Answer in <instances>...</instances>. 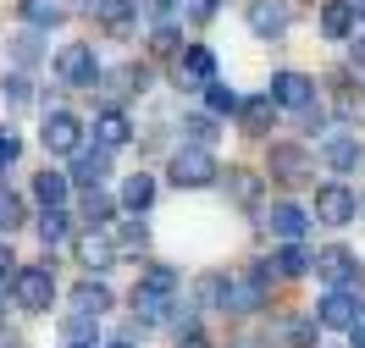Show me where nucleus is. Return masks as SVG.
I'll use <instances>...</instances> for the list:
<instances>
[{"mask_svg":"<svg viewBox=\"0 0 365 348\" xmlns=\"http://www.w3.org/2000/svg\"><path fill=\"white\" fill-rule=\"evenodd\" d=\"M56 78L67 83V89H94V78H100V61H94V45L83 39H72V45L56 50Z\"/></svg>","mask_w":365,"mask_h":348,"instance_id":"f257e3e1","label":"nucleus"},{"mask_svg":"<svg viewBox=\"0 0 365 348\" xmlns=\"http://www.w3.org/2000/svg\"><path fill=\"white\" fill-rule=\"evenodd\" d=\"M310 271H316L327 288H343V293H354V288H360V260H354V249H343V243L321 249V255L310 260Z\"/></svg>","mask_w":365,"mask_h":348,"instance_id":"f03ea898","label":"nucleus"},{"mask_svg":"<svg viewBox=\"0 0 365 348\" xmlns=\"http://www.w3.org/2000/svg\"><path fill=\"white\" fill-rule=\"evenodd\" d=\"M216 172H222V166H216L210 149L182 144L178 155H172V183H178V188H210V183H216Z\"/></svg>","mask_w":365,"mask_h":348,"instance_id":"7ed1b4c3","label":"nucleus"},{"mask_svg":"<svg viewBox=\"0 0 365 348\" xmlns=\"http://www.w3.org/2000/svg\"><path fill=\"white\" fill-rule=\"evenodd\" d=\"M11 293L23 310H50L56 304V277H50V265H23V271H11Z\"/></svg>","mask_w":365,"mask_h":348,"instance_id":"20e7f679","label":"nucleus"},{"mask_svg":"<svg viewBox=\"0 0 365 348\" xmlns=\"http://www.w3.org/2000/svg\"><path fill=\"white\" fill-rule=\"evenodd\" d=\"M266 172H272L277 183H310V172H316V161H310V149H299V144H272V155H266Z\"/></svg>","mask_w":365,"mask_h":348,"instance_id":"39448f33","label":"nucleus"},{"mask_svg":"<svg viewBox=\"0 0 365 348\" xmlns=\"http://www.w3.org/2000/svg\"><path fill=\"white\" fill-rule=\"evenodd\" d=\"M266 282H272V271L266 265H255L250 277H227V293H222V310H232V315H250V310H260L266 304Z\"/></svg>","mask_w":365,"mask_h":348,"instance_id":"423d86ee","label":"nucleus"},{"mask_svg":"<svg viewBox=\"0 0 365 348\" xmlns=\"http://www.w3.org/2000/svg\"><path fill=\"white\" fill-rule=\"evenodd\" d=\"M39 139H45L50 155H78V149H83V122L72 111H50L45 127H39Z\"/></svg>","mask_w":365,"mask_h":348,"instance_id":"0eeeda50","label":"nucleus"},{"mask_svg":"<svg viewBox=\"0 0 365 348\" xmlns=\"http://www.w3.org/2000/svg\"><path fill=\"white\" fill-rule=\"evenodd\" d=\"M360 216V199H354V188L349 183H327L316 188V221H327V227H343V221H354Z\"/></svg>","mask_w":365,"mask_h":348,"instance_id":"6e6552de","label":"nucleus"},{"mask_svg":"<svg viewBox=\"0 0 365 348\" xmlns=\"http://www.w3.org/2000/svg\"><path fill=\"white\" fill-rule=\"evenodd\" d=\"M266 100H272V105H288V111H304V105L316 100V83H310L304 72H277Z\"/></svg>","mask_w":365,"mask_h":348,"instance_id":"1a4fd4ad","label":"nucleus"},{"mask_svg":"<svg viewBox=\"0 0 365 348\" xmlns=\"http://www.w3.org/2000/svg\"><path fill=\"white\" fill-rule=\"evenodd\" d=\"M210 78H216V56L205 45H182L178 50V83L182 89H205Z\"/></svg>","mask_w":365,"mask_h":348,"instance_id":"9d476101","label":"nucleus"},{"mask_svg":"<svg viewBox=\"0 0 365 348\" xmlns=\"http://www.w3.org/2000/svg\"><path fill=\"white\" fill-rule=\"evenodd\" d=\"M94 83H100V94L111 100V111H122V100H128V94H138L144 83H150V72H144V67H111V72H100Z\"/></svg>","mask_w":365,"mask_h":348,"instance_id":"9b49d317","label":"nucleus"},{"mask_svg":"<svg viewBox=\"0 0 365 348\" xmlns=\"http://www.w3.org/2000/svg\"><path fill=\"white\" fill-rule=\"evenodd\" d=\"M288 23H294V11H288L282 0H250V33H260V39H282Z\"/></svg>","mask_w":365,"mask_h":348,"instance_id":"f8f14e48","label":"nucleus"},{"mask_svg":"<svg viewBox=\"0 0 365 348\" xmlns=\"http://www.w3.org/2000/svg\"><path fill=\"white\" fill-rule=\"evenodd\" d=\"M360 321V310H354V293H343V288H327V299H321V310H316V326H349Z\"/></svg>","mask_w":365,"mask_h":348,"instance_id":"ddd939ff","label":"nucleus"},{"mask_svg":"<svg viewBox=\"0 0 365 348\" xmlns=\"http://www.w3.org/2000/svg\"><path fill=\"white\" fill-rule=\"evenodd\" d=\"M360 139H354V133H327V144H321V161L332 166V172H354V166H360Z\"/></svg>","mask_w":365,"mask_h":348,"instance_id":"4468645a","label":"nucleus"},{"mask_svg":"<svg viewBox=\"0 0 365 348\" xmlns=\"http://www.w3.org/2000/svg\"><path fill=\"white\" fill-rule=\"evenodd\" d=\"M266 227H272V238H282V243H299V238L310 232V216H304L299 205H272Z\"/></svg>","mask_w":365,"mask_h":348,"instance_id":"2eb2a0df","label":"nucleus"},{"mask_svg":"<svg viewBox=\"0 0 365 348\" xmlns=\"http://www.w3.org/2000/svg\"><path fill=\"white\" fill-rule=\"evenodd\" d=\"M106 172H111V149H89V144H83V149L72 155V177H78L83 188H100Z\"/></svg>","mask_w":365,"mask_h":348,"instance_id":"dca6fc26","label":"nucleus"},{"mask_svg":"<svg viewBox=\"0 0 365 348\" xmlns=\"http://www.w3.org/2000/svg\"><path fill=\"white\" fill-rule=\"evenodd\" d=\"M94 17L122 39V33H133V23H138V0H94Z\"/></svg>","mask_w":365,"mask_h":348,"instance_id":"f3484780","label":"nucleus"},{"mask_svg":"<svg viewBox=\"0 0 365 348\" xmlns=\"http://www.w3.org/2000/svg\"><path fill=\"white\" fill-rule=\"evenodd\" d=\"M227 194L238 199V205H260V194H266V177L260 172H250V166H227Z\"/></svg>","mask_w":365,"mask_h":348,"instance_id":"a211bd4d","label":"nucleus"},{"mask_svg":"<svg viewBox=\"0 0 365 348\" xmlns=\"http://www.w3.org/2000/svg\"><path fill=\"white\" fill-rule=\"evenodd\" d=\"M111 304L116 299H111V288H106V282H78V288H72V310H78V315H94V321H100Z\"/></svg>","mask_w":365,"mask_h":348,"instance_id":"6ab92c4d","label":"nucleus"},{"mask_svg":"<svg viewBox=\"0 0 365 348\" xmlns=\"http://www.w3.org/2000/svg\"><path fill=\"white\" fill-rule=\"evenodd\" d=\"M238 127H244V133H255V139H260V133H266V127H272V116H277V105L272 100H266V94H255V100H238Z\"/></svg>","mask_w":365,"mask_h":348,"instance_id":"aec40b11","label":"nucleus"},{"mask_svg":"<svg viewBox=\"0 0 365 348\" xmlns=\"http://www.w3.org/2000/svg\"><path fill=\"white\" fill-rule=\"evenodd\" d=\"M94 139H100V149H122V144L133 139V127H128V116H122V111L106 105V111L94 116Z\"/></svg>","mask_w":365,"mask_h":348,"instance_id":"412c9836","label":"nucleus"},{"mask_svg":"<svg viewBox=\"0 0 365 348\" xmlns=\"http://www.w3.org/2000/svg\"><path fill=\"white\" fill-rule=\"evenodd\" d=\"M310 260H316V255H310L304 243H282L266 271H272V277H304V271H310Z\"/></svg>","mask_w":365,"mask_h":348,"instance_id":"4be33fe9","label":"nucleus"},{"mask_svg":"<svg viewBox=\"0 0 365 348\" xmlns=\"http://www.w3.org/2000/svg\"><path fill=\"white\" fill-rule=\"evenodd\" d=\"M67 194H72V177H67V172H39V177H34V199H39L45 210H61Z\"/></svg>","mask_w":365,"mask_h":348,"instance_id":"5701e85b","label":"nucleus"},{"mask_svg":"<svg viewBox=\"0 0 365 348\" xmlns=\"http://www.w3.org/2000/svg\"><path fill=\"white\" fill-rule=\"evenodd\" d=\"M17 11H23L28 28H56V23H67V6H61V0H17Z\"/></svg>","mask_w":365,"mask_h":348,"instance_id":"b1692460","label":"nucleus"},{"mask_svg":"<svg viewBox=\"0 0 365 348\" xmlns=\"http://www.w3.org/2000/svg\"><path fill=\"white\" fill-rule=\"evenodd\" d=\"M321 33H327V39H354V17H349L343 0H327V6H321Z\"/></svg>","mask_w":365,"mask_h":348,"instance_id":"393cba45","label":"nucleus"},{"mask_svg":"<svg viewBox=\"0 0 365 348\" xmlns=\"http://www.w3.org/2000/svg\"><path fill=\"white\" fill-rule=\"evenodd\" d=\"M61 337H67V348H94L100 326H94V315H78V310H72L67 321H61Z\"/></svg>","mask_w":365,"mask_h":348,"instance_id":"a878e982","label":"nucleus"},{"mask_svg":"<svg viewBox=\"0 0 365 348\" xmlns=\"http://www.w3.org/2000/svg\"><path fill=\"white\" fill-rule=\"evenodd\" d=\"M78 260H83L89 271H106V265H116L111 238H78Z\"/></svg>","mask_w":365,"mask_h":348,"instance_id":"bb28decb","label":"nucleus"},{"mask_svg":"<svg viewBox=\"0 0 365 348\" xmlns=\"http://www.w3.org/2000/svg\"><path fill=\"white\" fill-rule=\"evenodd\" d=\"M150 199H155V177H150V172H133V177L122 183V205L128 210H150Z\"/></svg>","mask_w":365,"mask_h":348,"instance_id":"cd10ccee","label":"nucleus"},{"mask_svg":"<svg viewBox=\"0 0 365 348\" xmlns=\"http://www.w3.org/2000/svg\"><path fill=\"white\" fill-rule=\"evenodd\" d=\"M78 210H83V221H89V227H106V221L116 216V199L106 194V188H89V194H83V205H78Z\"/></svg>","mask_w":365,"mask_h":348,"instance_id":"c85d7f7f","label":"nucleus"},{"mask_svg":"<svg viewBox=\"0 0 365 348\" xmlns=\"http://www.w3.org/2000/svg\"><path fill=\"white\" fill-rule=\"evenodd\" d=\"M111 249H116V255H138V249H150V227H144V221H122L116 238H111Z\"/></svg>","mask_w":365,"mask_h":348,"instance_id":"c756f323","label":"nucleus"},{"mask_svg":"<svg viewBox=\"0 0 365 348\" xmlns=\"http://www.w3.org/2000/svg\"><path fill=\"white\" fill-rule=\"evenodd\" d=\"M216 133H222V127H216V116H188V122H182V139L194 144V149H210Z\"/></svg>","mask_w":365,"mask_h":348,"instance_id":"7c9ffc66","label":"nucleus"},{"mask_svg":"<svg viewBox=\"0 0 365 348\" xmlns=\"http://www.w3.org/2000/svg\"><path fill=\"white\" fill-rule=\"evenodd\" d=\"M205 105H210L205 116H232V111H238V94H232L222 78H210V83H205Z\"/></svg>","mask_w":365,"mask_h":348,"instance_id":"2f4dec72","label":"nucleus"},{"mask_svg":"<svg viewBox=\"0 0 365 348\" xmlns=\"http://www.w3.org/2000/svg\"><path fill=\"white\" fill-rule=\"evenodd\" d=\"M67 210H45V216H39V243H45V249H56V243H67Z\"/></svg>","mask_w":365,"mask_h":348,"instance_id":"473e14b6","label":"nucleus"},{"mask_svg":"<svg viewBox=\"0 0 365 348\" xmlns=\"http://www.w3.org/2000/svg\"><path fill=\"white\" fill-rule=\"evenodd\" d=\"M222 293H227V277H222V271H205V277L194 282V304H210V310H222Z\"/></svg>","mask_w":365,"mask_h":348,"instance_id":"72a5a7b5","label":"nucleus"},{"mask_svg":"<svg viewBox=\"0 0 365 348\" xmlns=\"http://www.w3.org/2000/svg\"><path fill=\"white\" fill-rule=\"evenodd\" d=\"M28 216H23V199L11 194V188H0V232H17Z\"/></svg>","mask_w":365,"mask_h":348,"instance_id":"f704fd0d","label":"nucleus"},{"mask_svg":"<svg viewBox=\"0 0 365 348\" xmlns=\"http://www.w3.org/2000/svg\"><path fill=\"white\" fill-rule=\"evenodd\" d=\"M138 288H150V293H172V288H178V271H172V265H150V271L138 277Z\"/></svg>","mask_w":365,"mask_h":348,"instance_id":"c9c22d12","label":"nucleus"},{"mask_svg":"<svg viewBox=\"0 0 365 348\" xmlns=\"http://www.w3.org/2000/svg\"><path fill=\"white\" fill-rule=\"evenodd\" d=\"M150 50H155V56H178V50H182V33L172 23H160L155 33H150Z\"/></svg>","mask_w":365,"mask_h":348,"instance_id":"e433bc0d","label":"nucleus"},{"mask_svg":"<svg viewBox=\"0 0 365 348\" xmlns=\"http://www.w3.org/2000/svg\"><path fill=\"white\" fill-rule=\"evenodd\" d=\"M0 94H6L11 105H28V100H34V83H28V72H11V78L0 83Z\"/></svg>","mask_w":365,"mask_h":348,"instance_id":"4c0bfd02","label":"nucleus"},{"mask_svg":"<svg viewBox=\"0 0 365 348\" xmlns=\"http://www.w3.org/2000/svg\"><path fill=\"white\" fill-rule=\"evenodd\" d=\"M282 337H288L294 348H316V321H288V326H282Z\"/></svg>","mask_w":365,"mask_h":348,"instance_id":"58836bf2","label":"nucleus"},{"mask_svg":"<svg viewBox=\"0 0 365 348\" xmlns=\"http://www.w3.org/2000/svg\"><path fill=\"white\" fill-rule=\"evenodd\" d=\"M338 116H343V122H354V116H360V94L349 89V83H338Z\"/></svg>","mask_w":365,"mask_h":348,"instance_id":"ea45409f","label":"nucleus"},{"mask_svg":"<svg viewBox=\"0 0 365 348\" xmlns=\"http://www.w3.org/2000/svg\"><path fill=\"white\" fill-rule=\"evenodd\" d=\"M11 50H17V61H39V39H34V33H17Z\"/></svg>","mask_w":365,"mask_h":348,"instance_id":"a19ab883","label":"nucleus"},{"mask_svg":"<svg viewBox=\"0 0 365 348\" xmlns=\"http://www.w3.org/2000/svg\"><path fill=\"white\" fill-rule=\"evenodd\" d=\"M172 348H210V337L200 332V326H182V332H178V343H172Z\"/></svg>","mask_w":365,"mask_h":348,"instance_id":"79ce46f5","label":"nucleus"},{"mask_svg":"<svg viewBox=\"0 0 365 348\" xmlns=\"http://www.w3.org/2000/svg\"><path fill=\"white\" fill-rule=\"evenodd\" d=\"M17 155H23V144H17V133H0V172H6V166L17 161Z\"/></svg>","mask_w":365,"mask_h":348,"instance_id":"37998d69","label":"nucleus"},{"mask_svg":"<svg viewBox=\"0 0 365 348\" xmlns=\"http://www.w3.org/2000/svg\"><path fill=\"white\" fill-rule=\"evenodd\" d=\"M144 11L155 17V28L160 23H172V11H178V0H144Z\"/></svg>","mask_w":365,"mask_h":348,"instance_id":"c03bdc74","label":"nucleus"},{"mask_svg":"<svg viewBox=\"0 0 365 348\" xmlns=\"http://www.w3.org/2000/svg\"><path fill=\"white\" fill-rule=\"evenodd\" d=\"M210 11H216V0H188V17L194 23H210Z\"/></svg>","mask_w":365,"mask_h":348,"instance_id":"a18cd8bd","label":"nucleus"},{"mask_svg":"<svg viewBox=\"0 0 365 348\" xmlns=\"http://www.w3.org/2000/svg\"><path fill=\"white\" fill-rule=\"evenodd\" d=\"M11 260H17V255H11V249H6V238H0V277H11V271H17Z\"/></svg>","mask_w":365,"mask_h":348,"instance_id":"49530a36","label":"nucleus"},{"mask_svg":"<svg viewBox=\"0 0 365 348\" xmlns=\"http://www.w3.org/2000/svg\"><path fill=\"white\" fill-rule=\"evenodd\" d=\"M349 343H354V348H365V321H354V326H349Z\"/></svg>","mask_w":365,"mask_h":348,"instance_id":"de8ad7c7","label":"nucleus"},{"mask_svg":"<svg viewBox=\"0 0 365 348\" xmlns=\"http://www.w3.org/2000/svg\"><path fill=\"white\" fill-rule=\"evenodd\" d=\"M354 67L365 72V39H354Z\"/></svg>","mask_w":365,"mask_h":348,"instance_id":"09e8293b","label":"nucleus"},{"mask_svg":"<svg viewBox=\"0 0 365 348\" xmlns=\"http://www.w3.org/2000/svg\"><path fill=\"white\" fill-rule=\"evenodd\" d=\"M349 6V17H365V0H343Z\"/></svg>","mask_w":365,"mask_h":348,"instance_id":"8fccbe9b","label":"nucleus"},{"mask_svg":"<svg viewBox=\"0 0 365 348\" xmlns=\"http://www.w3.org/2000/svg\"><path fill=\"white\" fill-rule=\"evenodd\" d=\"M106 348H128V343H106Z\"/></svg>","mask_w":365,"mask_h":348,"instance_id":"3c124183","label":"nucleus"}]
</instances>
